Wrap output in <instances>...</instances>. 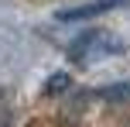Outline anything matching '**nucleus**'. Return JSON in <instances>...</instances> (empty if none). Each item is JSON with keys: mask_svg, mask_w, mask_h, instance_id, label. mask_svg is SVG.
<instances>
[{"mask_svg": "<svg viewBox=\"0 0 130 127\" xmlns=\"http://www.w3.org/2000/svg\"><path fill=\"white\" fill-rule=\"evenodd\" d=\"M123 52V41L117 38L113 31H103V27H92V31H82L69 41V62L79 69L92 65V62L113 59V55Z\"/></svg>", "mask_w": 130, "mask_h": 127, "instance_id": "f257e3e1", "label": "nucleus"}, {"mask_svg": "<svg viewBox=\"0 0 130 127\" xmlns=\"http://www.w3.org/2000/svg\"><path fill=\"white\" fill-rule=\"evenodd\" d=\"M120 4H123V0H86V4H79V7H62V10L55 14V21H89V17H99V14L120 7Z\"/></svg>", "mask_w": 130, "mask_h": 127, "instance_id": "f03ea898", "label": "nucleus"}, {"mask_svg": "<svg viewBox=\"0 0 130 127\" xmlns=\"http://www.w3.org/2000/svg\"><path fill=\"white\" fill-rule=\"evenodd\" d=\"M99 96L110 103H130V82H110L99 89Z\"/></svg>", "mask_w": 130, "mask_h": 127, "instance_id": "7ed1b4c3", "label": "nucleus"}, {"mask_svg": "<svg viewBox=\"0 0 130 127\" xmlns=\"http://www.w3.org/2000/svg\"><path fill=\"white\" fill-rule=\"evenodd\" d=\"M72 86V79H69V76H65V72H58V76H52V79H48V86H45V93H65V89H69Z\"/></svg>", "mask_w": 130, "mask_h": 127, "instance_id": "20e7f679", "label": "nucleus"}]
</instances>
